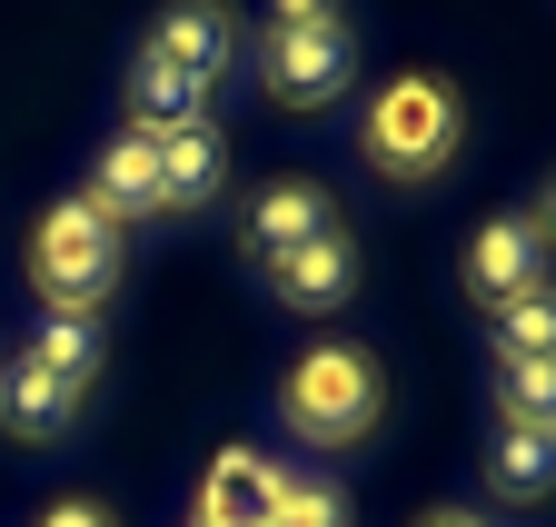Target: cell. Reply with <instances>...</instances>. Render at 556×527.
I'll return each instance as SVG.
<instances>
[{"instance_id": "5b68a950", "label": "cell", "mask_w": 556, "mask_h": 527, "mask_svg": "<svg viewBox=\"0 0 556 527\" xmlns=\"http://www.w3.org/2000/svg\"><path fill=\"white\" fill-rule=\"evenodd\" d=\"M150 60H169L179 80H199V90H219L229 71H239V11L229 0H169L160 11V30L139 40Z\"/></svg>"}, {"instance_id": "6da1fadb", "label": "cell", "mask_w": 556, "mask_h": 527, "mask_svg": "<svg viewBox=\"0 0 556 527\" xmlns=\"http://www.w3.org/2000/svg\"><path fill=\"white\" fill-rule=\"evenodd\" d=\"M457 140H467V110H457V90H447L438 71L388 80V90L368 100V120H358V150H368L378 179H438V170L457 160Z\"/></svg>"}, {"instance_id": "ba28073f", "label": "cell", "mask_w": 556, "mask_h": 527, "mask_svg": "<svg viewBox=\"0 0 556 527\" xmlns=\"http://www.w3.org/2000/svg\"><path fill=\"white\" fill-rule=\"evenodd\" d=\"M318 229H338V219H328V189H318V179H268L258 200H249V219H239V249L268 269V259L308 249Z\"/></svg>"}, {"instance_id": "5bb4252c", "label": "cell", "mask_w": 556, "mask_h": 527, "mask_svg": "<svg viewBox=\"0 0 556 527\" xmlns=\"http://www.w3.org/2000/svg\"><path fill=\"white\" fill-rule=\"evenodd\" d=\"M199 110H208L199 80H179L169 60H150V50L129 60V129H179V120H199Z\"/></svg>"}, {"instance_id": "e0dca14e", "label": "cell", "mask_w": 556, "mask_h": 527, "mask_svg": "<svg viewBox=\"0 0 556 527\" xmlns=\"http://www.w3.org/2000/svg\"><path fill=\"white\" fill-rule=\"evenodd\" d=\"M497 359H556V279L497 309Z\"/></svg>"}, {"instance_id": "2e32d148", "label": "cell", "mask_w": 556, "mask_h": 527, "mask_svg": "<svg viewBox=\"0 0 556 527\" xmlns=\"http://www.w3.org/2000/svg\"><path fill=\"white\" fill-rule=\"evenodd\" d=\"M497 409H507V428L556 438V359H497Z\"/></svg>"}, {"instance_id": "3957f363", "label": "cell", "mask_w": 556, "mask_h": 527, "mask_svg": "<svg viewBox=\"0 0 556 527\" xmlns=\"http://www.w3.org/2000/svg\"><path fill=\"white\" fill-rule=\"evenodd\" d=\"M30 279L50 299V318H100V299L119 289V219H100L90 200H60L30 229Z\"/></svg>"}, {"instance_id": "52a82bcc", "label": "cell", "mask_w": 556, "mask_h": 527, "mask_svg": "<svg viewBox=\"0 0 556 527\" xmlns=\"http://www.w3.org/2000/svg\"><path fill=\"white\" fill-rule=\"evenodd\" d=\"M546 239H536V219H486L477 239H467V289L486 299V309H507V299H527L536 279H546Z\"/></svg>"}, {"instance_id": "9c48e42d", "label": "cell", "mask_w": 556, "mask_h": 527, "mask_svg": "<svg viewBox=\"0 0 556 527\" xmlns=\"http://www.w3.org/2000/svg\"><path fill=\"white\" fill-rule=\"evenodd\" d=\"M80 200L100 219H160V140H150V129H119V140L100 150V170H90Z\"/></svg>"}, {"instance_id": "277c9868", "label": "cell", "mask_w": 556, "mask_h": 527, "mask_svg": "<svg viewBox=\"0 0 556 527\" xmlns=\"http://www.w3.org/2000/svg\"><path fill=\"white\" fill-rule=\"evenodd\" d=\"M348 30L328 21V30H268L258 40V90L278 100V110H328V100H348Z\"/></svg>"}, {"instance_id": "ac0fdd59", "label": "cell", "mask_w": 556, "mask_h": 527, "mask_svg": "<svg viewBox=\"0 0 556 527\" xmlns=\"http://www.w3.org/2000/svg\"><path fill=\"white\" fill-rule=\"evenodd\" d=\"M268 527H348V498L328 478H289V498L268 507Z\"/></svg>"}, {"instance_id": "d6986e66", "label": "cell", "mask_w": 556, "mask_h": 527, "mask_svg": "<svg viewBox=\"0 0 556 527\" xmlns=\"http://www.w3.org/2000/svg\"><path fill=\"white\" fill-rule=\"evenodd\" d=\"M338 0H268V30H328Z\"/></svg>"}, {"instance_id": "7a4b0ae2", "label": "cell", "mask_w": 556, "mask_h": 527, "mask_svg": "<svg viewBox=\"0 0 556 527\" xmlns=\"http://www.w3.org/2000/svg\"><path fill=\"white\" fill-rule=\"evenodd\" d=\"M378 409H388V378H378V359L368 349H308L289 378H278V418H289L308 448H358L368 428H378Z\"/></svg>"}, {"instance_id": "7402d4cb", "label": "cell", "mask_w": 556, "mask_h": 527, "mask_svg": "<svg viewBox=\"0 0 556 527\" xmlns=\"http://www.w3.org/2000/svg\"><path fill=\"white\" fill-rule=\"evenodd\" d=\"M417 527H486L477 507H438V517H417Z\"/></svg>"}, {"instance_id": "44dd1931", "label": "cell", "mask_w": 556, "mask_h": 527, "mask_svg": "<svg viewBox=\"0 0 556 527\" xmlns=\"http://www.w3.org/2000/svg\"><path fill=\"white\" fill-rule=\"evenodd\" d=\"M536 239L556 249V179H546V200H536Z\"/></svg>"}, {"instance_id": "ffe728a7", "label": "cell", "mask_w": 556, "mask_h": 527, "mask_svg": "<svg viewBox=\"0 0 556 527\" xmlns=\"http://www.w3.org/2000/svg\"><path fill=\"white\" fill-rule=\"evenodd\" d=\"M40 527H110V507H90V498H60V507H40Z\"/></svg>"}, {"instance_id": "30bf717a", "label": "cell", "mask_w": 556, "mask_h": 527, "mask_svg": "<svg viewBox=\"0 0 556 527\" xmlns=\"http://www.w3.org/2000/svg\"><path fill=\"white\" fill-rule=\"evenodd\" d=\"M160 140V210H199L208 189H219V170H229V140H219V120H179V129H150Z\"/></svg>"}, {"instance_id": "4fadbf2b", "label": "cell", "mask_w": 556, "mask_h": 527, "mask_svg": "<svg viewBox=\"0 0 556 527\" xmlns=\"http://www.w3.org/2000/svg\"><path fill=\"white\" fill-rule=\"evenodd\" d=\"M0 418H11L21 438H60L70 418H80V388H60L40 359H11V378H0Z\"/></svg>"}, {"instance_id": "9a60e30c", "label": "cell", "mask_w": 556, "mask_h": 527, "mask_svg": "<svg viewBox=\"0 0 556 527\" xmlns=\"http://www.w3.org/2000/svg\"><path fill=\"white\" fill-rule=\"evenodd\" d=\"M21 359H40L60 388H80V399H90V378H100V318H50Z\"/></svg>"}, {"instance_id": "8fae6325", "label": "cell", "mask_w": 556, "mask_h": 527, "mask_svg": "<svg viewBox=\"0 0 556 527\" xmlns=\"http://www.w3.org/2000/svg\"><path fill=\"white\" fill-rule=\"evenodd\" d=\"M268 289L289 299V309H338L348 289H358V249H348V229H318L308 249L268 259Z\"/></svg>"}, {"instance_id": "8992f818", "label": "cell", "mask_w": 556, "mask_h": 527, "mask_svg": "<svg viewBox=\"0 0 556 527\" xmlns=\"http://www.w3.org/2000/svg\"><path fill=\"white\" fill-rule=\"evenodd\" d=\"M289 498V468L258 448H219L199 478V527H268V507Z\"/></svg>"}, {"instance_id": "7c38bea8", "label": "cell", "mask_w": 556, "mask_h": 527, "mask_svg": "<svg viewBox=\"0 0 556 527\" xmlns=\"http://www.w3.org/2000/svg\"><path fill=\"white\" fill-rule=\"evenodd\" d=\"M486 488H497L507 507H536L556 488V438L546 428H497L486 438Z\"/></svg>"}]
</instances>
